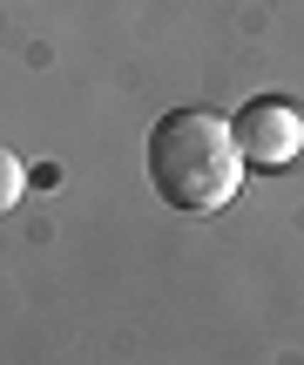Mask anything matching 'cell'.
<instances>
[{"label":"cell","instance_id":"1","mask_svg":"<svg viewBox=\"0 0 304 365\" xmlns=\"http://www.w3.org/2000/svg\"><path fill=\"white\" fill-rule=\"evenodd\" d=\"M149 182L183 217L224 210L237 196V182H243V156H237L230 122L210 115V108H169L149 129Z\"/></svg>","mask_w":304,"mask_h":365},{"label":"cell","instance_id":"2","mask_svg":"<svg viewBox=\"0 0 304 365\" xmlns=\"http://www.w3.org/2000/svg\"><path fill=\"white\" fill-rule=\"evenodd\" d=\"M230 135H237L243 170H284L304 156V108L284 95H257L230 115Z\"/></svg>","mask_w":304,"mask_h":365},{"label":"cell","instance_id":"3","mask_svg":"<svg viewBox=\"0 0 304 365\" xmlns=\"http://www.w3.org/2000/svg\"><path fill=\"white\" fill-rule=\"evenodd\" d=\"M21 190H27L21 156H14V149H0V210H14V203H21Z\"/></svg>","mask_w":304,"mask_h":365}]
</instances>
